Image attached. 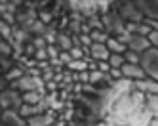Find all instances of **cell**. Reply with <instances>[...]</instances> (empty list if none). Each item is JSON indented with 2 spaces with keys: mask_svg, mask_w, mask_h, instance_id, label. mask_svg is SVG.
Here are the masks:
<instances>
[{
  "mask_svg": "<svg viewBox=\"0 0 158 126\" xmlns=\"http://www.w3.org/2000/svg\"><path fill=\"white\" fill-rule=\"evenodd\" d=\"M118 38L128 46V50H133V52H137V54H145L147 50L151 48L149 37H143V34H135V33L126 31L124 34H120Z\"/></svg>",
  "mask_w": 158,
  "mask_h": 126,
  "instance_id": "1",
  "label": "cell"
},
{
  "mask_svg": "<svg viewBox=\"0 0 158 126\" xmlns=\"http://www.w3.org/2000/svg\"><path fill=\"white\" fill-rule=\"evenodd\" d=\"M149 126H158V119H154V120H151V122H149Z\"/></svg>",
  "mask_w": 158,
  "mask_h": 126,
  "instance_id": "30",
  "label": "cell"
},
{
  "mask_svg": "<svg viewBox=\"0 0 158 126\" xmlns=\"http://www.w3.org/2000/svg\"><path fill=\"white\" fill-rule=\"evenodd\" d=\"M118 14L122 15L124 21H128V23H139V21L145 19L143 11L137 8V4H135V2H130V0H126V2L120 6V11H118Z\"/></svg>",
  "mask_w": 158,
  "mask_h": 126,
  "instance_id": "4",
  "label": "cell"
},
{
  "mask_svg": "<svg viewBox=\"0 0 158 126\" xmlns=\"http://www.w3.org/2000/svg\"><path fill=\"white\" fill-rule=\"evenodd\" d=\"M14 67H15V63L10 61V57H2V69H4V75L10 71V69H14Z\"/></svg>",
  "mask_w": 158,
  "mask_h": 126,
  "instance_id": "28",
  "label": "cell"
},
{
  "mask_svg": "<svg viewBox=\"0 0 158 126\" xmlns=\"http://www.w3.org/2000/svg\"><path fill=\"white\" fill-rule=\"evenodd\" d=\"M147 111H149V115H152L154 119H158V94L147 96Z\"/></svg>",
  "mask_w": 158,
  "mask_h": 126,
  "instance_id": "17",
  "label": "cell"
},
{
  "mask_svg": "<svg viewBox=\"0 0 158 126\" xmlns=\"http://www.w3.org/2000/svg\"><path fill=\"white\" fill-rule=\"evenodd\" d=\"M103 25H105L107 31L116 33L118 37L126 33V23H124L122 15L116 14V11H110V14H105V15H103Z\"/></svg>",
  "mask_w": 158,
  "mask_h": 126,
  "instance_id": "5",
  "label": "cell"
},
{
  "mask_svg": "<svg viewBox=\"0 0 158 126\" xmlns=\"http://www.w3.org/2000/svg\"><path fill=\"white\" fill-rule=\"evenodd\" d=\"M44 109H46V101L36 103V105H29V103H23V105L19 107V115H21L23 119H31V117H36V115H40V113H46Z\"/></svg>",
  "mask_w": 158,
  "mask_h": 126,
  "instance_id": "11",
  "label": "cell"
},
{
  "mask_svg": "<svg viewBox=\"0 0 158 126\" xmlns=\"http://www.w3.org/2000/svg\"><path fill=\"white\" fill-rule=\"evenodd\" d=\"M135 4L147 19L158 21V0H135Z\"/></svg>",
  "mask_w": 158,
  "mask_h": 126,
  "instance_id": "6",
  "label": "cell"
},
{
  "mask_svg": "<svg viewBox=\"0 0 158 126\" xmlns=\"http://www.w3.org/2000/svg\"><path fill=\"white\" fill-rule=\"evenodd\" d=\"M124 57H126V61H128V63H141V54L133 52V50H126Z\"/></svg>",
  "mask_w": 158,
  "mask_h": 126,
  "instance_id": "23",
  "label": "cell"
},
{
  "mask_svg": "<svg viewBox=\"0 0 158 126\" xmlns=\"http://www.w3.org/2000/svg\"><path fill=\"white\" fill-rule=\"evenodd\" d=\"M31 33H35V34H38V37H44L48 31H46V27H44V21H35L31 25Z\"/></svg>",
  "mask_w": 158,
  "mask_h": 126,
  "instance_id": "22",
  "label": "cell"
},
{
  "mask_svg": "<svg viewBox=\"0 0 158 126\" xmlns=\"http://www.w3.org/2000/svg\"><path fill=\"white\" fill-rule=\"evenodd\" d=\"M109 63H110L112 69H122L124 63H126V57H124V54H110Z\"/></svg>",
  "mask_w": 158,
  "mask_h": 126,
  "instance_id": "20",
  "label": "cell"
},
{
  "mask_svg": "<svg viewBox=\"0 0 158 126\" xmlns=\"http://www.w3.org/2000/svg\"><path fill=\"white\" fill-rule=\"evenodd\" d=\"M107 48L110 50V54H126L128 46L124 44L118 37H116V38H114V37H109V40H107Z\"/></svg>",
  "mask_w": 158,
  "mask_h": 126,
  "instance_id": "14",
  "label": "cell"
},
{
  "mask_svg": "<svg viewBox=\"0 0 158 126\" xmlns=\"http://www.w3.org/2000/svg\"><path fill=\"white\" fill-rule=\"evenodd\" d=\"M88 65H89V59H73L67 69L71 73H82V71H88Z\"/></svg>",
  "mask_w": 158,
  "mask_h": 126,
  "instance_id": "16",
  "label": "cell"
},
{
  "mask_svg": "<svg viewBox=\"0 0 158 126\" xmlns=\"http://www.w3.org/2000/svg\"><path fill=\"white\" fill-rule=\"evenodd\" d=\"M141 67L145 69L147 76L158 80V48H151L141 54Z\"/></svg>",
  "mask_w": 158,
  "mask_h": 126,
  "instance_id": "2",
  "label": "cell"
},
{
  "mask_svg": "<svg viewBox=\"0 0 158 126\" xmlns=\"http://www.w3.org/2000/svg\"><path fill=\"white\" fill-rule=\"evenodd\" d=\"M55 44L59 46V50H65V52H71V48H74L73 37H69V34H65V33H57V42Z\"/></svg>",
  "mask_w": 158,
  "mask_h": 126,
  "instance_id": "15",
  "label": "cell"
},
{
  "mask_svg": "<svg viewBox=\"0 0 158 126\" xmlns=\"http://www.w3.org/2000/svg\"><path fill=\"white\" fill-rule=\"evenodd\" d=\"M25 75V69L21 67V65H15L14 69H10V71L4 75V78L8 80V82H14V80H17V78H21Z\"/></svg>",
  "mask_w": 158,
  "mask_h": 126,
  "instance_id": "18",
  "label": "cell"
},
{
  "mask_svg": "<svg viewBox=\"0 0 158 126\" xmlns=\"http://www.w3.org/2000/svg\"><path fill=\"white\" fill-rule=\"evenodd\" d=\"M23 96V103H29V105H36V103L44 101V94L42 90H29V92H21Z\"/></svg>",
  "mask_w": 158,
  "mask_h": 126,
  "instance_id": "13",
  "label": "cell"
},
{
  "mask_svg": "<svg viewBox=\"0 0 158 126\" xmlns=\"http://www.w3.org/2000/svg\"><path fill=\"white\" fill-rule=\"evenodd\" d=\"M122 75H124V78H130V80H141L147 76L141 63H128V61L122 67Z\"/></svg>",
  "mask_w": 158,
  "mask_h": 126,
  "instance_id": "7",
  "label": "cell"
},
{
  "mask_svg": "<svg viewBox=\"0 0 158 126\" xmlns=\"http://www.w3.org/2000/svg\"><path fill=\"white\" fill-rule=\"evenodd\" d=\"M0 105H2V109L19 111V107L23 105V96H21L19 90H15V88H4L0 92Z\"/></svg>",
  "mask_w": 158,
  "mask_h": 126,
  "instance_id": "3",
  "label": "cell"
},
{
  "mask_svg": "<svg viewBox=\"0 0 158 126\" xmlns=\"http://www.w3.org/2000/svg\"><path fill=\"white\" fill-rule=\"evenodd\" d=\"M59 59H61V63H63V65H69V63L73 61V55H71V52H65V50H61V54H59Z\"/></svg>",
  "mask_w": 158,
  "mask_h": 126,
  "instance_id": "25",
  "label": "cell"
},
{
  "mask_svg": "<svg viewBox=\"0 0 158 126\" xmlns=\"http://www.w3.org/2000/svg\"><path fill=\"white\" fill-rule=\"evenodd\" d=\"M89 37H92V40H94V42L107 44V40H109V33H105V29H92Z\"/></svg>",
  "mask_w": 158,
  "mask_h": 126,
  "instance_id": "19",
  "label": "cell"
},
{
  "mask_svg": "<svg viewBox=\"0 0 158 126\" xmlns=\"http://www.w3.org/2000/svg\"><path fill=\"white\" fill-rule=\"evenodd\" d=\"M14 44L12 42H8V40H2L0 42V54H2V57H10V55H14Z\"/></svg>",
  "mask_w": 158,
  "mask_h": 126,
  "instance_id": "21",
  "label": "cell"
},
{
  "mask_svg": "<svg viewBox=\"0 0 158 126\" xmlns=\"http://www.w3.org/2000/svg\"><path fill=\"white\" fill-rule=\"evenodd\" d=\"M135 88H137L141 94H145V96L158 94V80H154L151 76H145L141 80H135Z\"/></svg>",
  "mask_w": 158,
  "mask_h": 126,
  "instance_id": "10",
  "label": "cell"
},
{
  "mask_svg": "<svg viewBox=\"0 0 158 126\" xmlns=\"http://www.w3.org/2000/svg\"><path fill=\"white\" fill-rule=\"evenodd\" d=\"M52 124H55L53 113H40L36 117L27 119V126H52Z\"/></svg>",
  "mask_w": 158,
  "mask_h": 126,
  "instance_id": "12",
  "label": "cell"
},
{
  "mask_svg": "<svg viewBox=\"0 0 158 126\" xmlns=\"http://www.w3.org/2000/svg\"><path fill=\"white\" fill-rule=\"evenodd\" d=\"M52 126H57V124H52Z\"/></svg>",
  "mask_w": 158,
  "mask_h": 126,
  "instance_id": "31",
  "label": "cell"
},
{
  "mask_svg": "<svg viewBox=\"0 0 158 126\" xmlns=\"http://www.w3.org/2000/svg\"><path fill=\"white\" fill-rule=\"evenodd\" d=\"M114 80H118V78H122L124 75H122V69H110V73H109Z\"/></svg>",
  "mask_w": 158,
  "mask_h": 126,
  "instance_id": "29",
  "label": "cell"
},
{
  "mask_svg": "<svg viewBox=\"0 0 158 126\" xmlns=\"http://www.w3.org/2000/svg\"><path fill=\"white\" fill-rule=\"evenodd\" d=\"M149 42H151V46L152 48H158V31H151L149 33Z\"/></svg>",
  "mask_w": 158,
  "mask_h": 126,
  "instance_id": "26",
  "label": "cell"
},
{
  "mask_svg": "<svg viewBox=\"0 0 158 126\" xmlns=\"http://www.w3.org/2000/svg\"><path fill=\"white\" fill-rule=\"evenodd\" d=\"M2 126H27V119H23L15 109H4Z\"/></svg>",
  "mask_w": 158,
  "mask_h": 126,
  "instance_id": "8",
  "label": "cell"
},
{
  "mask_svg": "<svg viewBox=\"0 0 158 126\" xmlns=\"http://www.w3.org/2000/svg\"><path fill=\"white\" fill-rule=\"evenodd\" d=\"M97 69H99L101 73H105V75H107V73H110V69H112V67H110L109 61H97Z\"/></svg>",
  "mask_w": 158,
  "mask_h": 126,
  "instance_id": "27",
  "label": "cell"
},
{
  "mask_svg": "<svg viewBox=\"0 0 158 126\" xmlns=\"http://www.w3.org/2000/svg\"><path fill=\"white\" fill-rule=\"evenodd\" d=\"M89 57L95 61H109L110 57V50L107 48V44H101V42H94L89 46Z\"/></svg>",
  "mask_w": 158,
  "mask_h": 126,
  "instance_id": "9",
  "label": "cell"
},
{
  "mask_svg": "<svg viewBox=\"0 0 158 126\" xmlns=\"http://www.w3.org/2000/svg\"><path fill=\"white\" fill-rule=\"evenodd\" d=\"M105 78V73H101L99 69L97 71H89V82H99V80Z\"/></svg>",
  "mask_w": 158,
  "mask_h": 126,
  "instance_id": "24",
  "label": "cell"
}]
</instances>
